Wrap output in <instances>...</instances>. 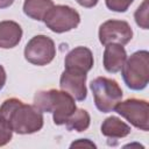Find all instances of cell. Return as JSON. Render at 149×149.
Returning a JSON list of instances; mask_svg holds the SVG:
<instances>
[{"mask_svg": "<svg viewBox=\"0 0 149 149\" xmlns=\"http://www.w3.org/2000/svg\"><path fill=\"white\" fill-rule=\"evenodd\" d=\"M13 136V130L8 122L0 116V147L6 146Z\"/></svg>", "mask_w": 149, "mask_h": 149, "instance_id": "cell-18", "label": "cell"}, {"mask_svg": "<svg viewBox=\"0 0 149 149\" xmlns=\"http://www.w3.org/2000/svg\"><path fill=\"white\" fill-rule=\"evenodd\" d=\"M0 116L8 122L13 132L21 135L36 133L42 129L44 123L42 112L17 98H9L2 102Z\"/></svg>", "mask_w": 149, "mask_h": 149, "instance_id": "cell-1", "label": "cell"}, {"mask_svg": "<svg viewBox=\"0 0 149 149\" xmlns=\"http://www.w3.org/2000/svg\"><path fill=\"white\" fill-rule=\"evenodd\" d=\"M148 10H149V0H144L139 8L136 9L135 14H134V19L135 22L139 27H141L142 29H148L149 28V23H148Z\"/></svg>", "mask_w": 149, "mask_h": 149, "instance_id": "cell-16", "label": "cell"}, {"mask_svg": "<svg viewBox=\"0 0 149 149\" xmlns=\"http://www.w3.org/2000/svg\"><path fill=\"white\" fill-rule=\"evenodd\" d=\"M101 134L104 136H106L109 140H114L118 141L119 139L126 137L127 135L130 134V126H128L127 123H125L121 119H119L118 116H108L106 118L100 127Z\"/></svg>", "mask_w": 149, "mask_h": 149, "instance_id": "cell-13", "label": "cell"}, {"mask_svg": "<svg viewBox=\"0 0 149 149\" xmlns=\"http://www.w3.org/2000/svg\"><path fill=\"white\" fill-rule=\"evenodd\" d=\"M94 64L93 54L86 47H76L65 57L64 66L69 70H77L87 73Z\"/></svg>", "mask_w": 149, "mask_h": 149, "instance_id": "cell-10", "label": "cell"}, {"mask_svg": "<svg viewBox=\"0 0 149 149\" xmlns=\"http://www.w3.org/2000/svg\"><path fill=\"white\" fill-rule=\"evenodd\" d=\"M91 118L86 109L76 108V111L68 118L65 121V126L68 130H76V132H84L90 127Z\"/></svg>", "mask_w": 149, "mask_h": 149, "instance_id": "cell-15", "label": "cell"}, {"mask_svg": "<svg viewBox=\"0 0 149 149\" xmlns=\"http://www.w3.org/2000/svg\"><path fill=\"white\" fill-rule=\"evenodd\" d=\"M98 35L102 45L112 43L125 45L133 38V29L127 21L107 20L99 27Z\"/></svg>", "mask_w": 149, "mask_h": 149, "instance_id": "cell-8", "label": "cell"}, {"mask_svg": "<svg viewBox=\"0 0 149 149\" xmlns=\"http://www.w3.org/2000/svg\"><path fill=\"white\" fill-rule=\"evenodd\" d=\"M70 147H71V148H73V147H88V148H97V146H95L93 142H91L90 140H87V139H79L78 141L72 142Z\"/></svg>", "mask_w": 149, "mask_h": 149, "instance_id": "cell-19", "label": "cell"}, {"mask_svg": "<svg viewBox=\"0 0 149 149\" xmlns=\"http://www.w3.org/2000/svg\"><path fill=\"white\" fill-rule=\"evenodd\" d=\"M13 2H14V0H0V9H3V8L12 6Z\"/></svg>", "mask_w": 149, "mask_h": 149, "instance_id": "cell-22", "label": "cell"}, {"mask_svg": "<svg viewBox=\"0 0 149 149\" xmlns=\"http://www.w3.org/2000/svg\"><path fill=\"white\" fill-rule=\"evenodd\" d=\"M95 107L102 113L113 112L122 99V90L116 80L107 77H97L90 84Z\"/></svg>", "mask_w": 149, "mask_h": 149, "instance_id": "cell-4", "label": "cell"}, {"mask_svg": "<svg viewBox=\"0 0 149 149\" xmlns=\"http://www.w3.org/2000/svg\"><path fill=\"white\" fill-rule=\"evenodd\" d=\"M105 51H104V57H102V63L104 68L107 72L109 73H116L121 71L126 59H127V52L123 45L112 43L105 45Z\"/></svg>", "mask_w": 149, "mask_h": 149, "instance_id": "cell-11", "label": "cell"}, {"mask_svg": "<svg viewBox=\"0 0 149 149\" xmlns=\"http://www.w3.org/2000/svg\"><path fill=\"white\" fill-rule=\"evenodd\" d=\"M34 106L42 113H52L55 125H64L68 118L76 111L74 98L65 91L55 88L38 91L34 95Z\"/></svg>", "mask_w": 149, "mask_h": 149, "instance_id": "cell-2", "label": "cell"}, {"mask_svg": "<svg viewBox=\"0 0 149 149\" xmlns=\"http://www.w3.org/2000/svg\"><path fill=\"white\" fill-rule=\"evenodd\" d=\"M133 1L134 0H105L107 8L116 13L126 12L129 8V6L133 3Z\"/></svg>", "mask_w": 149, "mask_h": 149, "instance_id": "cell-17", "label": "cell"}, {"mask_svg": "<svg viewBox=\"0 0 149 149\" xmlns=\"http://www.w3.org/2000/svg\"><path fill=\"white\" fill-rule=\"evenodd\" d=\"M6 79H7V74L5 71V68L2 65H0V91L3 88L5 84H6Z\"/></svg>", "mask_w": 149, "mask_h": 149, "instance_id": "cell-21", "label": "cell"}, {"mask_svg": "<svg viewBox=\"0 0 149 149\" xmlns=\"http://www.w3.org/2000/svg\"><path fill=\"white\" fill-rule=\"evenodd\" d=\"M55 56V42L47 35H36L31 37L24 47V58L34 65H47L52 62Z\"/></svg>", "mask_w": 149, "mask_h": 149, "instance_id": "cell-7", "label": "cell"}, {"mask_svg": "<svg viewBox=\"0 0 149 149\" xmlns=\"http://www.w3.org/2000/svg\"><path fill=\"white\" fill-rule=\"evenodd\" d=\"M121 74L125 84L133 91H141L149 83V52L139 50L132 54L125 62Z\"/></svg>", "mask_w": 149, "mask_h": 149, "instance_id": "cell-3", "label": "cell"}, {"mask_svg": "<svg viewBox=\"0 0 149 149\" xmlns=\"http://www.w3.org/2000/svg\"><path fill=\"white\" fill-rule=\"evenodd\" d=\"M43 22L51 31L62 34L77 28L80 23V15L70 6L54 5L45 14Z\"/></svg>", "mask_w": 149, "mask_h": 149, "instance_id": "cell-5", "label": "cell"}, {"mask_svg": "<svg viewBox=\"0 0 149 149\" xmlns=\"http://www.w3.org/2000/svg\"><path fill=\"white\" fill-rule=\"evenodd\" d=\"M52 6V0H24L23 13L33 20L43 21L45 14Z\"/></svg>", "mask_w": 149, "mask_h": 149, "instance_id": "cell-14", "label": "cell"}, {"mask_svg": "<svg viewBox=\"0 0 149 149\" xmlns=\"http://www.w3.org/2000/svg\"><path fill=\"white\" fill-rule=\"evenodd\" d=\"M114 111L134 127L144 132L149 130V106L147 100L130 98L125 101H120L115 106Z\"/></svg>", "mask_w": 149, "mask_h": 149, "instance_id": "cell-6", "label": "cell"}, {"mask_svg": "<svg viewBox=\"0 0 149 149\" xmlns=\"http://www.w3.org/2000/svg\"><path fill=\"white\" fill-rule=\"evenodd\" d=\"M80 6H83V7H85V8H92V7H94L97 3H98V1L99 0H76Z\"/></svg>", "mask_w": 149, "mask_h": 149, "instance_id": "cell-20", "label": "cell"}, {"mask_svg": "<svg viewBox=\"0 0 149 149\" xmlns=\"http://www.w3.org/2000/svg\"><path fill=\"white\" fill-rule=\"evenodd\" d=\"M87 74L77 70L65 69L59 78V86L63 91L71 94L74 100L83 101L87 97V90L85 86Z\"/></svg>", "mask_w": 149, "mask_h": 149, "instance_id": "cell-9", "label": "cell"}, {"mask_svg": "<svg viewBox=\"0 0 149 149\" xmlns=\"http://www.w3.org/2000/svg\"><path fill=\"white\" fill-rule=\"evenodd\" d=\"M22 38L21 26L10 20L0 22V48L12 49L16 47Z\"/></svg>", "mask_w": 149, "mask_h": 149, "instance_id": "cell-12", "label": "cell"}]
</instances>
